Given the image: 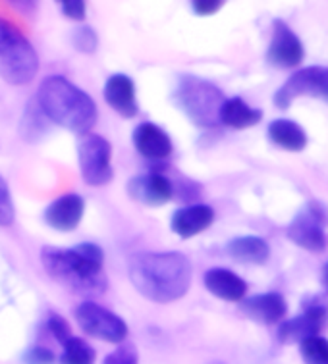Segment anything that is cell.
Instances as JSON below:
<instances>
[{
  "label": "cell",
  "instance_id": "f1b7e54d",
  "mask_svg": "<svg viewBox=\"0 0 328 364\" xmlns=\"http://www.w3.org/2000/svg\"><path fill=\"white\" fill-rule=\"evenodd\" d=\"M23 363L26 364H53L54 355L51 349L45 347H33L23 355Z\"/></svg>",
  "mask_w": 328,
  "mask_h": 364
},
{
  "label": "cell",
  "instance_id": "8fae6325",
  "mask_svg": "<svg viewBox=\"0 0 328 364\" xmlns=\"http://www.w3.org/2000/svg\"><path fill=\"white\" fill-rule=\"evenodd\" d=\"M305 58L303 43L292 31V27L282 20L273 21V39L267 48V62L278 70H288L302 64Z\"/></svg>",
  "mask_w": 328,
  "mask_h": 364
},
{
  "label": "cell",
  "instance_id": "1f68e13d",
  "mask_svg": "<svg viewBox=\"0 0 328 364\" xmlns=\"http://www.w3.org/2000/svg\"><path fill=\"white\" fill-rule=\"evenodd\" d=\"M322 285H324V289H327L328 293V262L324 264V268H322Z\"/></svg>",
  "mask_w": 328,
  "mask_h": 364
},
{
  "label": "cell",
  "instance_id": "5b68a950",
  "mask_svg": "<svg viewBox=\"0 0 328 364\" xmlns=\"http://www.w3.org/2000/svg\"><path fill=\"white\" fill-rule=\"evenodd\" d=\"M39 72V56L18 27L0 18V77L10 85H27Z\"/></svg>",
  "mask_w": 328,
  "mask_h": 364
},
{
  "label": "cell",
  "instance_id": "5bb4252c",
  "mask_svg": "<svg viewBox=\"0 0 328 364\" xmlns=\"http://www.w3.org/2000/svg\"><path fill=\"white\" fill-rule=\"evenodd\" d=\"M107 105L122 118H135L139 112L137 97H135V83L126 73H112L108 75L105 89H102Z\"/></svg>",
  "mask_w": 328,
  "mask_h": 364
},
{
  "label": "cell",
  "instance_id": "8992f818",
  "mask_svg": "<svg viewBox=\"0 0 328 364\" xmlns=\"http://www.w3.org/2000/svg\"><path fill=\"white\" fill-rule=\"evenodd\" d=\"M328 208L321 200H307L302 210L286 228V235L292 243L309 252H322L327 249Z\"/></svg>",
  "mask_w": 328,
  "mask_h": 364
},
{
  "label": "cell",
  "instance_id": "3957f363",
  "mask_svg": "<svg viewBox=\"0 0 328 364\" xmlns=\"http://www.w3.org/2000/svg\"><path fill=\"white\" fill-rule=\"evenodd\" d=\"M35 100L53 124L78 135L89 133L99 118L95 100L62 75L43 80Z\"/></svg>",
  "mask_w": 328,
  "mask_h": 364
},
{
  "label": "cell",
  "instance_id": "7a4b0ae2",
  "mask_svg": "<svg viewBox=\"0 0 328 364\" xmlns=\"http://www.w3.org/2000/svg\"><path fill=\"white\" fill-rule=\"evenodd\" d=\"M41 262L51 279L78 295H101L108 279L102 270L105 252L97 243H80L72 249L48 245L41 251Z\"/></svg>",
  "mask_w": 328,
  "mask_h": 364
},
{
  "label": "cell",
  "instance_id": "cb8c5ba5",
  "mask_svg": "<svg viewBox=\"0 0 328 364\" xmlns=\"http://www.w3.org/2000/svg\"><path fill=\"white\" fill-rule=\"evenodd\" d=\"M300 355L305 364H328V339L315 336L300 343Z\"/></svg>",
  "mask_w": 328,
  "mask_h": 364
},
{
  "label": "cell",
  "instance_id": "f546056e",
  "mask_svg": "<svg viewBox=\"0 0 328 364\" xmlns=\"http://www.w3.org/2000/svg\"><path fill=\"white\" fill-rule=\"evenodd\" d=\"M62 14L70 20L81 21L85 18V2L83 0H66L62 4Z\"/></svg>",
  "mask_w": 328,
  "mask_h": 364
},
{
  "label": "cell",
  "instance_id": "277c9868",
  "mask_svg": "<svg viewBox=\"0 0 328 364\" xmlns=\"http://www.w3.org/2000/svg\"><path fill=\"white\" fill-rule=\"evenodd\" d=\"M172 99L197 127H216L221 124L218 116L226 99L215 83L197 75H181Z\"/></svg>",
  "mask_w": 328,
  "mask_h": 364
},
{
  "label": "cell",
  "instance_id": "7402d4cb",
  "mask_svg": "<svg viewBox=\"0 0 328 364\" xmlns=\"http://www.w3.org/2000/svg\"><path fill=\"white\" fill-rule=\"evenodd\" d=\"M48 122L51 119L45 116V112L41 110V106L37 105V100H29V105L26 108V114L21 118L20 133L21 137L27 143H37L48 133Z\"/></svg>",
  "mask_w": 328,
  "mask_h": 364
},
{
  "label": "cell",
  "instance_id": "44dd1931",
  "mask_svg": "<svg viewBox=\"0 0 328 364\" xmlns=\"http://www.w3.org/2000/svg\"><path fill=\"white\" fill-rule=\"evenodd\" d=\"M218 119H221L222 126L232 127V129H248V127L257 126L261 122L263 112L259 108L249 106L240 97H232V99L224 100Z\"/></svg>",
  "mask_w": 328,
  "mask_h": 364
},
{
  "label": "cell",
  "instance_id": "ffe728a7",
  "mask_svg": "<svg viewBox=\"0 0 328 364\" xmlns=\"http://www.w3.org/2000/svg\"><path fill=\"white\" fill-rule=\"evenodd\" d=\"M226 252L241 264H263L270 257V247L263 237L241 235V237L228 241Z\"/></svg>",
  "mask_w": 328,
  "mask_h": 364
},
{
  "label": "cell",
  "instance_id": "484cf974",
  "mask_svg": "<svg viewBox=\"0 0 328 364\" xmlns=\"http://www.w3.org/2000/svg\"><path fill=\"white\" fill-rule=\"evenodd\" d=\"M14 220H16V208H14L10 187H8L6 179L0 176V225L8 228L14 224Z\"/></svg>",
  "mask_w": 328,
  "mask_h": 364
},
{
  "label": "cell",
  "instance_id": "d6a6232c",
  "mask_svg": "<svg viewBox=\"0 0 328 364\" xmlns=\"http://www.w3.org/2000/svg\"><path fill=\"white\" fill-rule=\"evenodd\" d=\"M207 364H226V363H222V360H211V363Z\"/></svg>",
  "mask_w": 328,
  "mask_h": 364
},
{
  "label": "cell",
  "instance_id": "4fadbf2b",
  "mask_svg": "<svg viewBox=\"0 0 328 364\" xmlns=\"http://www.w3.org/2000/svg\"><path fill=\"white\" fill-rule=\"evenodd\" d=\"M85 214V200L81 195L68 193L45 208V222L56 232H72L75 230Z\"/></svg>",
  "mask_w": 328,
  "mask_h": 364
},
{
  "label": "cell",
  "instance_id": "9c48e42d",
  "mask_svg": "<svg viewBox=\"0 0 328 364\" xmlns=\"http://www.w3.org/2000/svg\"><path fill=\"white\" fill-rule=\"evenodd\" d=\"M300 97H315L328 100V68L307 66L297 70L284 81V85L276 91L275 105L280 110H286Z\"/></svg>",
  "mask_w": 328,
  "mask_h": 364
},
{
  "label": "cell",
  "instance_id": "d4e9b609",
  "mask_svg": "<svg viewBox=\"0 0 328 364\" xmlns=\"http://www.w3.org/2000/svg\"><path fill=\"white\" fill-rule=\"evenodd\" d=\"M72 45L75 47V50H80L83 54H91L97 50L99 47V37L95 33L93 27L81 26L78 29H74L72 33Z\"/></svg>",
  "mask_w": 328,
  "mask_h": 364
},
{
  "label": "cell",
  "instance_id": "2e32d148",
  "mask_svg": "<svg viewBox=\"0 0 328 364\" xmlns=\"http://www.w3.org/2000/svg\"><path fill=\"white\" fill-rule=\"evenodd\" d=\"M240 311L253 322L259 324H276L288 312L286 299L282 297L280 293L268 291L261 295H253V297H245L240 303Z\"/></svg>",
  "mask_w": 328,
  "mask_h": 364
},
{
  "label": "cell",
  "instance_id": "52a82bcc",
  "mask_svg": "<svg viewBox=\"0 0 328 364\" xmlns=\"http://www.w3.org/2000/svg\"><path fill=\"white\" fill-rule=\"evenodd\" d=\"M78 162L81 178L88 186L102 187L112 181V146L102 135H81L78 143Z\"/></svg>",
  "mask_w": 328,
  "mask_h": 364
},
{
  "label": "cell",
  "instance_id": "30bf717a",
  "mask_svg": "<svg viewBox=\"0 0 328 364\" xmlns=\"http://www.w3.org/2000/svg\"><path fill=\"white\" fill-rule=\"evenodd\" d=\"M328 324V306L322 303H307L305 311L292 320L282 322L276 336L282 345L302 343L303 339L319 336Z\"/></svg>",
  "mask_w": 328,
  "mask_h": 364
},
{
  "label": "cell",
  "instance_id": "d6986e66",
  "mask_svg": "<svg viewBox=\"0 0 328 364\" xmlns=\"http://www.w3.org/2000/svg\"><path fill=\"white\" fill-rule=\"evenodd\" d=\"M267 135L270 143L280 146L284 151H292V153H302L307 146V133L300 124H295L294 119H273L268 124Z\"/></svg>",
  "mask_w": 328,
  "mask_h": 364
},
{
  "label": "cell",
  "instance_id": "6da1fadb",
  "mask_svg": "<svg viewBox=\"0 0 328 364\" xmlns=\"http://www.w3.org/2000/svg\"><path fill=\"white\" fill-rule=\"evenodd\" d=\"M129 282L141 297L159 305L181 299L191 285V262L176 251L137 252L127 266Z\"/></svg>",
  "mask_w": 328,
  "mask_h": 364
},
{
  "label": "cell",
  "instance_id": "4316f807",
  "mask_svg": "<svg viewBox=\"0 0 328 364\" xmlns=\"http://www.w3.org/2000/svg\"><path fill=\"white\" fill-rule=\"evenodd\" d=\"M139 363V357H137V351H135L134 345H120L116 351H112L110 355H107L105 363L102 364H137Z\"/></svg>",
  "mask_w": 328,
  "mask_h": 364
},
{
  "label": "cell",
  "instance_id": "ba28073f",
  "mask_svg": "<svg viewBox=\"0 0 328 364\" xmlns=\"http://www.w3.org/2000/svg\"><path fill=\"white\" fill-rule=\"evenodd\" d=\"M75 322L88 336L108 343H122L127 338V324L118 314L97 305L95 301H83L75 306Z\"/></svg>",
  "mask_w": 328,
  "mask_h": 364
},
{
  "label": "cell",
  "instance_id": "9a60e30c",
  "mask_svg": "<svg viewBox=\"0 0 328 364\" xmlns=\"http://www.w3.org/2000/svg\"><path fill=\"white\" fill-rule=\"evenodd\" d=\"M135 151L147 160H164L172 154V139L153 122H143L134 129Z\"/></svg>",
  "mask_w": 328,
  "mask_h": 364
},
{
  "label": "cell",
  "instance_id": "7c38bea8",
  "mask_svg": "<svg viewBox=\"0 0 328 364\" xmlns=\"http://www.w3.org/2000/svg\"><path fill=\"white\" fill-rule=\"evenodd\" d=\"M127 195L145 206H162L174 197L172 181L159 172H149L135 176L127 183Z\"/></svg>",
  "mask_w": 328,
  "mask_h": 364
},
{
  "label": "cell",
  "instance_id": "83f0119b",
  "mask_svg": "<svg viewBox=\"0 0 328 364\" xmlns=\"http://www.w3.org/2000/svg\"><path fill=\"white\" fill-rule=\"evenodd\" d=\"M47 326H48V331L54 336V339H58L62 345L68 343L70 339L74 338V336H72V330H70V326H68V322L62 316H58V314H51L47 320Z\"/></svg>",
  "mask_w": 328,
  "mask_h": 364
},
{
  "label": "cell",
  "instance_id": "603a6c76",
  "mask_svg": "<svg viewBox=\"0 0 328 364\" xmlns=\"http://www.w3.org/2000/svg\"><path fill=\"white\" fill-rule=\"evenodd\" d=\"M62 364H95V351L93 347L80 338H72L68 343L62 345Z\"/></svg>",
  "mask_w": 328,
  "mask_h": 364
},
{
  "label": "cell",
  "instance_id": "4dcf8cb0",
  "mask_svg": "<svg viewBox=\"0 0 328 364\" xmlns=\"http://www.w3.org/2000/svg\"><path fill=\"white\" fill-rule=\"evenodd\" d=\"M221 2H216V0H195L191 8H194V12L197 16H211V14H215L221 10Z\"/></svg>",
  "mask_w": 328,
  "mask_h": 364
},
{
  "label": "cell",
  "instance_id": "e0dca14e",
  "mask_svg": "<svg viewBox=\"0 0 328 364\" xmlns=\"http://www.w3.org/2000/svg\"><path fill=\"white\" fill-rule=\"evenodd\" d=\"M215 222V210L208 205L195 203V205L181 206L172 214L170 228L181 239H189L205 232Z\"/></svg>",
  "mask_w": 328,
  "mask_h": 364
},
{
  "label": "cell",
  "instance_id": "ac0fdd59",
  "mask_svg": "<svg viewBox=\"0 0 328 364\" xmlns=\"http://www.w3.org/2000/svg\"><path fill=\"white\" fill-rule=\"evenodd\" d=\"M205 287L215 297L228 301V303H241L248 295V284L226 268H211L205 272Z\"/></svg>",
  "mask_w": 328,
  "mask_h": 364
}]
</instances>
